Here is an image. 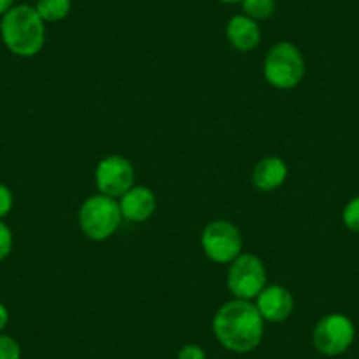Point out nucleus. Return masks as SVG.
Masks as SVG:
<instances>
[{
	"label": "nucleus",
	"instance_id": "7ed1b4c3",
	"mask_svg": "<svg viewBox=\"0 0 359 359\" xmlns=\"http://www.w3.org/2000/svg\"><path fill=\"white\" fill-rule=\"evenodd\" d=\"M262 72H264L266 81L273 88H296L305 79V57L296 44L280 41V43H275L266 53Z\"/></svg>",
	"mask_w": 359,
	"mask_h": 359
},
{
	"label": "nucleus",
	"instance_id": "6ab92c4d",
	"mask_svg": "<svg viewBox=\"0 0 359 359\" xmlns=\"http://www.w3.org/2000/svg\"><path fill=\"white\" fill-rule=\"evenodd\" d=\"M176 359H206V352L201 345L187 344L180 348Z\"/></svg>",
	"mask_w": 359,
	"mask_h": 359
},
{
	"label": "nucleus",
	"instance_id": "aec40b11",
	"mask_svg": "<svg viewBox=\"0 0 359 359\" xmlns=\"http://www.w3.org/2000/svg\"><path fill=\"white\" fill-rule=\"evenodd\" d=\"M8 324H9V310L4 303H0V333H4Z\"/></svg>",
	"mask_w": 359,
	"mask_h": 359
},
{
	"label": "nucleus",
	"instance_id": "9d476101",
	"mask_svg": "<svg viewBox=\"0 0 359 359\" xmlns=\"http://www.w3.org/2000/svg\"><path fill=\"white\" fill-rule=\"evenodd\" d=\"M122 217L129 222H147L157 210V198L143 185H134L118 201Z\"/></svg>",
	"mask_w": 359,
	"mask_h": 359
},
{
	"label": "nucleus",
	"instance_id": "dca6fc26",
	"mask_svg": "<svg viewBox=\"0 0 359 359\" xmlns=\"http://www.w3.org/2000/svg\"><path fill=\"white\" fill-rule=\"evenodd\" d=\"M0 359H22V347L11 334L0 333Z\"/></svg>",
	"mask_w": 359,
	"mask_h": 359
},
{
	"label": "nucleus",
	"instance_id": "39448f33",
	"mask_svg": "<svg viewBox=\"0 0 359 359\" xmlns=\"http://www.w3.org/2000/svg\"><path fill=\"white\" fill-rule=\"evenodd\" d=\"M355 340V326L344 313H327L317 320L312 333V344L319 354L337 358L345 354Z\"/></svg>",
	"mask_w": 359,
	"mask_h": 359
},
{
	"label": "nucleus",
	"instance_id": "f8f14e48",
	"mask_svg": "<svg viewBox=\"0 0 359 359\" xmlns=\"http://www.w3.org/2000/svg\"><path fill=\"white\" fill-rule=\"evenodd\" d=\"M289 169L287 164L282 161L280 157H264L254 165L252 171V184L257 191L261 192H271L277 191L278 187L285 184L287 180Z\"/></svg>",
	"mask_w": 359,
	"mask_h": 359
},
{
	"label": "nucleus",
	"instance_id": "0eeeda50",
	"mask_svg": "<svg viewBox=\"0 0 359 359\" xmlns=\"http://www.w3.org/2000/svg\"><path fill=\"white\" fill-rule=\"evenodd\" d=\"M201 247L217 264H231L243 250L241 231L229 220H213L203 229Z\"/></svg>",
	"mask_w": 359,
	"mask_h": 359
},
{
	"label": "nucleus",
	"instance_id": "412c9836",
	"mask_svg": "<svg viewBox=\"0 0 359 359\" xmlns=\"http://www.w3.org/2000/svg\"><path fill=\"white\" fill-rule=\"evenodd\" d=\"M15 0H0V18L15 8Z\"/></svg>",
	"mask_w": 359,
	"mask_h": 359
},
{
	"label": "nucleus",
	"instance_id": "5701e85b",
	"mask_svg": "<svg viewBox=\"0 0 359 359\" xmlns=\"http://www.w3.org/2000/svg\"><path fill=\"white\" fill-rule=\"evenodd\" d=\"M27 2H37V0H27Z\"/></svg>",
	"mask_w": 359,
	"mask_h": 359
},
{
	"label": "nucleus",
	"instance_id": "f257e3e1",
	"mask_svg": "<svg viewBox=\"0 0 359 359\" xmlns=\"http://www.w3.org/2000/svg\"><path fill=\"white\" fill-rule=\"evenodd\" d=\"M212 330L217 341L234 354H248L261 345L264 319L247 299H231L215 312Z\"/></svg>",
	"mask_w": 359,
	"mask_h": 359
},
{
	"label": "nucleus",
	"instance_id": "1a4fd4ad",
	"mask_svg": "<svg viewBox=\"0 0 359 359\" xmlns=\"http://www.w3.org/2000/svg\"><path fill=\"white\" fill-rule=\"evenodd\" d=\"M255 309L264 323H284L294 312V298L284 285H266L255 298Z\"/></svg>",
	"mask_w": 359,
	"mask_h": 359
},
{
	"label": "nucleus",
	"instance_id": "4be33fe9",
	"mask_svg": "<svg viewBox=\"0 0 359 359\" xmlns=\"http://www.w3.org/2000/svg\"><path fill=\"white\" fill-rule=\"evenodd\" d=\"M222 4H241V0H219Z\"/></svg>",
	"mask_w": 359,
	"mask_h": 359
},
{
	"label": "nucleus",
	"instance_id": "423d86ee",
	"mask_svg": "<svg viewBox=\"0 0 359 359\" xmlns=\"http://www.w3.org/2000/svg\"><path fill=\"white\" fill-rule=\"evenodd\" d=\"M268 273L257 255L240 254L227 269V289L236 299L252 302L266 287Z\"/></svg>",
	"mask_w": 359,
	"mask_h": 359
},
{
	"label": "nucleus",
	"instance_id": "6e6552de",
	"mask_svg": "<svg viewBox=\"0 0 359 359\" xmlns=\"http://www.w3.org/2000/svg\"><path fill=\"white\" fill-rule=\"evenodd\" d=\"M136 171L129 158L123 155H108L95 168V185L99 192L108 198L120 199L134 187Z\"/></svg>",
	"mask_w": 359,
	"mask_h": 359
},
{
	"label": "nucleus",
	"instance_id": "2eb2a0df",
	"mask_svg": "<svg viewBox=\"0 0 359 359\" xmlns=\"http://www.w3.org/2000/svg\"><path fill=\"white\" fill-rule=\"evenodd\" d=\"M341 222L352 233L359 234V196L352 198L341 212Z\"/></svg>",
	"mask_w": 359,
	"mask_h": 359
},
{
	"label": "nucleus",
	"instance_id": "4468645a",
	"mask_svg": "<svg viewBox=\"0 0 359 359\" xmlns=\"http://www.w3.org/2000/svg\"><path fill=\"white\" fill-rule=\"evenodd\" d=\"M243 15L255 22H264L269 20L277 11V2L275 0H241Z\"/></svg>",
	"mask_w": 359,
	"mask_h": 359
},
{
	"label": "nucleus",
	"instance_id": "f03ea898",
	"mask_svg": "<svg viewBox=\"0 0 359 359\" xmlns=\"http://www.w3.org/2000/svg\"><path fill=\"white\" fill-rule=\"evenodd\" d=\"M0 37L13 55L32 58L46 44V23L34 6L18 4L0 18Z\"/></svg>",
	"mask_w": 359,
	"mask_h": 359
},
{
	"label": "nucleus",
	"instance_id": "20e7f679",
	"mask_svg": "<svg viewBox=\"0 0 359 359\" xmlns=\"http://www.w3.org/2000/svg\"><path fill=\"white\" fill-rule=\"evenodd\" d=\"M123 217L116 199L108 196H90L78 213L79 229L88 240L106 241L118 231Z\"/></svg>",
	"mask_w": 359,
	"mask_h": 359
},
{
	"label": "nucleus",
	"instance_id": "a211bd4d",
	"mask_svg": "<svg viewBox=\"0 0 359 359\" xmlns=\"http://www.w3.org/2000/svg\"><path fill=\"white\" fill-rule=\"evenodd\" d=\"M13 206H15V196L8 185L0 184V220H4L6 217L11 213Z\"/></svg>",
	"mask_w": 359,
	"mask_h": 359
},
{
	"label": "nucleus",
	"instance_id": "9b49d317",
	"mask_svg": "<svg viewBox=\"0 0 359 359\" xmlns=\"http://www.w3.org/2000/svg\"><path fill=\"white\" fill-rule=\"evenodd\" d=\"M226 37L234 50L247 53L255 50L261 43V29L255 20L248 18L247 15H234L227 22Z\"/></svg>",
	"mask_w": 359,
	"mask_h": 359
},
{
	"label": "nucleus",
	"instance_id": "ddd939ff",
	"mask_svg": "<svg viewBox=\"0 0 359 359\" xmlns=\"http://www.w3.org/2000/svg\"><path fill=\"white\" fill-rule=\"evenodd\" d=\"M36 11L44 23H58L69 16L72 9V0H37Z\"/></svg>",
	"mask_w": 359,
	"mask_h": 359
},
{
	"label": "nucleus",
	"instance_id": "f3484780",
	"mask_svg": "<svg viewBox=\"0 0 359 359\" xmlns=\"http://www.w3.org/2000/svg\"><path fill=\"white\" fill-rule=\"evenodd\" d=\"M13 245H15V238H13V231L4 220H0V262L11 255Z\"/></svg>",
	"mask_w": 359,
	"mask_h": 359
}]
</instances>
